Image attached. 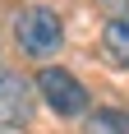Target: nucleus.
Wrapping results in <instances>:
<instances>
[{"mask_svg":"<svg viewBox=\"0 0 129 134\" xmlns=\"http://www.w3.org/2000/svg\"><path fill=\"white\" fill-rule=\"evenodd\" d=\"M102 9L115 19V14H129V0H102Z\"/></svg>","mask_w":129,"mask_h":134,"instance_id":"nucleus-6","label":"nucleus"},{"mask_svg":"<svg viewBox=\"0 0 129 134\" xmlns=\"http://www.w3.org/2000/svg\"><path fill=\"white\" fill-rule=\"evenodd\" d=\"M14 42H19V51L32 55V60L55 55V51H60V42H64L60 14L46 9V5H28V9H19V19H14Z\"/></svg>","mask_w":129,"mask_h":134,"instance_id":"nucleus-1","label":"nucleus"},{"mask_svg":"<svg viewBox=\"0 0 129 134\" xmlns=\"http://www.w3.org/2000/svg\"><path fill=\"white\" fill-rule=\"evenodd\" d=\"M37 88H42V97H46V107H51L55 116H83V111H88V88H83L69 69H60V65L42 69Z\"/></svg>","mask_w":129,"mask_h":134,"instance_id":"nucleus-2","label":"nucleus"},{"mask_svg":"<svg viewBox=\"0 0 129 134\" xmlns=\"http://www.w3.org/2000/svg\"><path fill=\"white\" fill-rule=\"evenodd\" d=\"M28 116H32V88L19 74H0V130L28 125Z\"/></svg>","mask_w":129,"mask_h":134,"instance_id":"nucleus-3","label":"nucleus"},{"mask_svg":"<svg viewBox=\"0 0 129 134\" xmlns=\"http://www.w3.org/2000/svg\"><path fill=\"white\" fill-rule=\"evenodd\" d=\"M102 46L111 60L129 69V14H115V19H106V32H102Z\"/></svg>","mask_w":129,"mask_h":134,"instance_id":"nucleus-4","label":"nucleus"},{"mask_svg":"<svg viewBox=\"0 0 129 134\" xmlns=\"http://www.w3.org/2000/svg\"><path fill=\"white\" fill-rule=\"evenodd\" d=\"M83 134H129V111H115V107L88 111V120H83Z\"/></svg>","mask_w":129,"mask_h":134,"instance_id":"nucleus-5","label":"nucleus"}]
</instances>
